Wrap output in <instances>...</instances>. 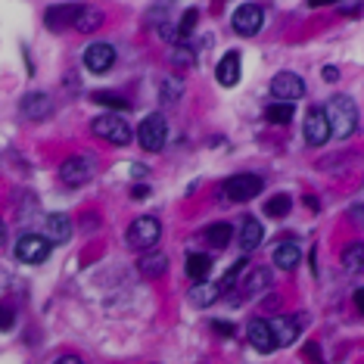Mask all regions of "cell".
I'll list each match as a JSON object with an SVG mask.
<instances>
[{"label":"cell","mask_w":364,"mask_h":364,"mask_svg":"<svg viewBox=\"0 0 364 364\" xmlns=\"http://www.w3.org/2000/svg\"><path fill=\"white\" fill-rule=\"evenodd\" d=\"M336 6H339V13L355 16V13H361V6H364V4H358V0H349V4H336Z\"/></svg>","instance_id":"obj_36"},{"label":"cell","mask_w":364,"mask_h":364,"mask_svg":"<svg viewBox=\"0 0 364 364\" xmlns=\"http://www.w3.org/2000/svg\"><path fill=\"white\" fill-rule=\"evenodd\" d=\"M271 94L277 97V103H293L305 94V81L296 72H277L271 78Z\"/></svg>","instance_id":"obj_9"},{"label":"cell","mask_w":364,"mask_h":364,"mask_svg":"<svg viewBox=\"0 0 364 364\" xmlns=\"http://www.w3.org/2000/svg\"><path fill=\"white\" fill-rule=\"evenodd\" d=\"M246 339H250V346L255 352L268 355L277 349V339H274V330H271V321L264 318H252L250 324H246Z\"/></svg>","instance_id":"obj_10"},{"label":"cell","mask_w":364,"mask_h":364,"mask_svg":"<svg viewBox=\"0 0 364 364\" xmlns=\"http://www.w3.org/2000/svg\"><path fill=\"white\" fill-rule=\"evenodd\" d=\"M47 240V243H56V246H63V243H69L72 240V221L65 218L63 212H56V215H47V221H44V234H41Z\"/></svg>","instance_id":"obj_16"},{"label":"cell","mask_w":364,"mask_h":364,"mask_svg":"<svg viewBox=\"0 0 364 364\" xmlns=\"http://www.w3.org/2000/svg\"><path fill=\"white\" fill-rule=\"evenodd\" d=\"M230 237H234V228H230L228 221H218V225L205 228V240H209L215 250H225V246L230 243Z\"/></svg>","instance_id":"obj_26"},{"label":"cell","mask_w":364,"mask_h":364,"mask_svg":"<svg viewBox=\"0 0 364 364\" xmlns=\"http://www.w3.org/2000/svg\"><path fill=\"white\" fill-rule=\"evenodd\" d=\"M296 115V106L293 103H271L268 109H264V119L271 122V125H289Z\"/></svg>","instance_id":"obj_28"},{"label":"cell","mask_w":364,"mask_h":364,"mask_svg":"<svg viewBox=\"0 0 364 364\" xmlns=\"http://www.w3.org/2000/svg\"><path fill=\"white\" fill-rule=\"evenodd\" d=\"M302 131H305V144L309 146H324L330 140V125H327L324 109H309Z\"/></svg>","instance_id":"obj_13"},{"label":"cell","mask_w":364,"mask_h":364,"mask_svg":"<svg viewBox=\"0 0 364 364\" xmlns=\"http://www.w3.org/2000/svg\"><path fill=\"white\" fill-rule=\"evenodd\" d=\"M137 140L146 153H159L165 146V140H168V122H165V115H159V112L146 115L137 128Z\"/></svg>","instance_id":"obj_4"},{"label":"cell","mask_w":364,"mask_h":364,"mask_svg":"<svg viewBox=\"0 0 364 364\" xmlns=\"http://www.w3.org/2000/svg\"><path fill=\"white\" fill-rule=\"evenodd\" d=\"M243 268H246V255H240V262H237V264H230V268L225 271V277L218 280V289H221V296H225V293H230V289L237 287V277L243 274Z\"/></svg>","instance_id":"obj_31"},{"label":"cell","mask_w":364,"mask_h":364,"mask_svg":"<svg viewBox=\"0 0 364 364\" xmlns=\"http://www.w3.org/2000/svg\"><path fill=\"white\" fill-rule=\"evenodd\" d=\"M324 115H327L330 134H336L339 140L352 137L355 128H358V106H355V100H352V97H346V94L333 97V100L327 103Z\"/></svg>","instance_id":"obj_1"},{"label":"cell","mask_w":364,"mask_h":364,"mask_svg":"<svg viewBox=\"0 0 364 364\" xmlns=\"http://www.w3.org/2000/svg\"><path fill=\"white\" fill-rule=\"evenodd\" d=\"M299 262H302V250H299L296 240H284V243H277V250H274V264L277 268L296 271L299 268Z\"/></svg>","instance_id":"obj_18"},{"label":"cell","mask_w":364,"mask_h":364,"mask_svg":"<svg viewBox=\"0 0 364 364\" xmlns=\"http://www.w3.org/2000/svg\"><path fill=\"white\" fill-rule=\"evenodd\" d=\"M184 271H187V277L193 280V287H196V284H205V277H209V271H212V255H205V252H190L187 262H184Z\"/></svg>","instance_id":"obj_20"},{"label":"cell","mask_w":364,"mask_h":364,"mask_svg":"<svg viewBox=\"0 0 364 364\" xmlns=\"http://www.w3.org/2000/svg\"><path fill=\"white\" fill-rule=\"evenodd\" d=\"M90 100H94L97 106H106L109 112H128L131 109V103L125 100V97L109 94V90H94V94H90Z\"/></svg>","instance_id":"obj_25"},{"label":"cell","mask_w":364,"mask_h":364,"mask_svg":"<svg viewBox=\"0 0 364 364\" xmlns=\"http://www.w3.org/2000/svg\"><path fill=\"white\" fill-rule=\"evenodd\" d=\"M321 75H324V81L333 85V81H339V69H336V65H324V72H321Z\"/></svg>","instance_id":"obj_37"},{"label":"cell","mask_w":364,"mask_h":364,"mask_svg":"<svg viewBox=\"0 0 364 364\" xmlns=\"http://www.w3.org/2000/svg\"><path fill=\"white\" fill-rule=\"evenodd\" d=\"M171 65H178V69H190V65H196L193 47H187V44H175V47H171Z\"/></svg>","instance_id":"obj_32"},{"label":"cell","mask_w":364,"mask_h":364,"mask_svg":"<svg viewBox=\"0 0 364 364\" xmlns=\"http://www.w3.org/2000/svg\"><path fill=\"white\" fill-rule=\"evenodd\" d=\"M346 271H364V243H349L339 255Z\"/></svg>","instance_id":"obj_27"},{"label":"cell","mask_w":364,"mask_h":364,"mask_svg":"<svg viewBox=\"0 0 364 364\" xmlns=\"http://www.w3.org/2000/svg\"><path fill=\"white\" fill-rule=\"evenodd\" d=\"M4 240H6V225L0 221V246H4Z\"/></svg>","instance_id":"obj_43"},{"label":"cell","mask_w":364,"mask_h":364,"mask_svg":"<svg viewBox=\"0 0 364 364\" xmlns=\"http://www.w3.org/2000/svg\"><path fill=\"white\" fill-rule=\"evenodd\" d=\"M212 330L218 336H234V324H228V321H212Z\"/></svg>","instance_id":"obj_35"},{"label":"cell","mask_w":364,"mask_h":364,"mask_svg":"<svg viewBox=\"0 0 364 364\" xmlns=\"http://www.w3.org/2000/svg\"><path fill=\"white\" fill-rule=\"evenodd\" d=\"M262 187H264V181L259 175H252V171H246V175L228 178L221 193H225V200H230V203H250L262 193Z\"/></svg>","instance_id":"obj_5"},{"label":"cell","mask_w":364,"mask_h":364,"mask_svg":"<svg viewBox=\"0 0 364 364\" xmlns=\"http://www.w3.org/2000/svg\"><path fill=\"white\" fill-rule=\"evenodd\" d=\"M16 259L26 264H44L50 259V243H47L41 234H26L16 243Z\"/></svg>","instance_id":"obj_7"},{"label":"cell","mask_w":364,"mask_h":364,"mask_svg":"<svg viewBox=\"0 0 364 364\" xmlns=\"http://www.w3.org/2000/svg\"><path fill=\"white\" fill-rule=\"evenodd\" d=\"M137 271L144 277H150V280L162 277L165 271H168V255H165V252H146V255H140V259H137Z\"/></svg>","instance_id":"obj_21"},{"label":"cell","mask_w":364,"mask_h":364,"mask_svg":"<svg viewBox=\"0 0 364 364\" xmlns=\"http://www.w3.org/2000/svg\"><path fill=\"white\" fill-rule=\"evenodd\" d=\"M289 209H293V200H289L287 193H277L264 203V215H268V218H284V215H289Z\"/></svg>","instance_id":"obj_30"},{"label":"cell","mask_w":364,"mask_h":364,"mask_svg":"<svg viewBox=\"0 0 364 364\" xmlns=\"http://www.w3.org/2000/svg\"><path fill=\"white\" fill-rule=\"evenodd\" d=\"M115 47L106 44V41H97V44H90L85 50V69L94 72V75H106V72L115 65Z\"/></svg>","instance_id":"obj_8"},{"label":"cell","mask_w":364,"mask_h":364,"mask_svg":"<svg viewBox=\"0 0 364 364\" xmlns=\"http://www.w3.org/2000/svg\"><path fill=\"white\" fill-rule=\"evenodd\" d=\"M19 109L28 122H44V119H50V112H53V100H50V94H44V90H31V94L22 97Z\"/></svg>","instance_id":"obj_12"},{"label":"cell","mask_w":364,"mask_h":364,"mask_svg":"<svg viewBox=\"0 0 364 364\" xmlns=\"http://www.w3.org/2000/svg\"><path fill=\"white\" fill-rule=\"evenodd\" d=\"M240 72H243V65H240V53L237 50H228L218 60V65H215V78H218L221 87H234L240 81Z\"/></svg>","instance_id":"obj_17"},{"label":"cell","mask_w":364,"mask_h":364,"mask_svg":"<svg viewBox=\"0 0 364 364\" xmlns=\"http://www.w3.org/2000/svg\"><path fill=\"white\" fill-rule=\"evenodd\" d=\"M146 193H150V187H146V184H137L134 190H131V196H134V200H144Z\"/></svg>","instance_id":"obj_40"},{"label":"cell","mask_w":364,"mask_h":364,"mask_svg":"<svg viewBox=\"0 0 364 364\" xmlns=\"http://www.w3.org/2000/svg\"><path fill=\"white\" fill-rule=\"evenodd\" d=\"M352 302H355V305H358V311L364 314V287H358V289H355V296H352Z\"/></svg>","instance_id":"obj_38"},{"label":"cell","mask_w":364,"mask_h":364,"mask_svg":"<svg viewBox=\"0 0 364 364\" xmlns=\"http://www.w3.org/2000/svg\"><path fill=\"white\" fill-rule=\"evenodd\" d=\"M100 26H103V13L97 10V6L81 4V10H78V16H75V26H72V28H75V31H85V35H87V31H97Z\"/></svg>","instance_id":"obj_22"},{"label":"cell","mask_w":364,"mask_h":364,"mask_svg":"<svg viewBox=\"0 0 364 364\" xmlns=\"http://www.w3.org/2000/svg\"><path fill=\"white\" fill-rule=\"evenodd\" d=\"M159 237H162V225H159V218H153V215H140V218H134L128 228L131 250H150V246L159 243Z\"/></svg>","instance_id":"obj_3"},{"label":"cell","mask_w":364,"mask_h":364,"mask_svg":"<svg viewBox=\"0 0 364 364\" xmlns=\"http://www.w3.org/2000/svg\"><path fill=\"white\" fill-rule=\"evenodd\" d=\"M305 355H309L311 361H321V349H318V346H314V343L305 346Z\"/></svg>","instance_id":"obj_39"},{"label":"cell","mask_w":364,"mask_h":364,"mask_svg":"<svg viewBox=\"0 0 364 364\" xmlns=\"http://www.w3.org/2000/svg\"><path fill=\"white\" fill-rule=\"evenodd\" d=\"M262 22H264V10H262L259 4H243V6H237V13H234V31H237V35H243V38L259 35Z\"/></svg>","instance_id":"obj_11"},{"label":"cell","mask_w":364,"mask_h":364,"mask_svg":"<svg viewBox=\"0 0 364 364\" xmlns=\"http://www.w3.org/2000/svg\"><path fill=\"white\" fill-rule=\"evenodd\" d=\"M349 215H352V221H364V209H361V205H358V209H352Z\"/></svg>","instance_id":"obj_42"},{"label":"cell","mask_w":364,"mask_h":364,"mask_svg":"<svg viewBox=\"0 0 364 364\" xmlns=\"http://www.w3.org/2000/svg\"><path fill=\"white\" fill-rule=\"evenodd\" d=\"M81 10V4H56L44 13V26L50 31H65L75 26V16Z\"/></svg>","instance_id":"obj_14"},{"label":"cell","mask_w":364,"mask_h":364,"mask_svg":"<svg viewBox=\"0 0 364 364\" xmlns=\"http://www.w3.org/2000/svg\"><path fill=\"white\" fill-rule=\"evenodd\" d=\"M13 324H16V309L0 302V330H13Z\"/></svg>","instance_id":"obj_34"},{"label":"cell","mask_w":364,"mask_h":364,"mask_svg":"<svg viewBox=\"0 0 364 364\" xmlns=\"http://www.w3.org/2000/svg\"><path fill=\"white\" fill-rule=\"evenodd\" d=\"M268 287H271V271L268 268H255L252 274L243 280V289H240V296H243V299H250V296L262 293V289H268Z\"/></svg>","instance_id":"obj_23"},{"label":"cell","mask_w":364,"mask_h":364,"mask_svg":"<svg viewBox=\"0 0 364 364\" xmlns=\"http://www.w3.org/2000/svg\"><path fill=\"white\" fill-rule=\"evenodd\" d=\"M53 364H85V361H81L78 355H63V358H56Z\"/></svg>","instance_id":"obj_41"},{"label":"cell","mask_w":364,"mask_h":364,"mask_svg":"<svg viewBox=\"0 0 364 364\" xmlns=\"http://www.w3.org/2000/svg\"><path fill=\"white\" fill-rule=\"evenodd\" d=\"M90 131H94L100 140H106V144H112V146H125V144H131V137H134L131 125L115 112L97 115V119L90 122Z\"/></svg>","instance_id":"obj_2"},{"label":"cell","mask_w":364,"mask_h":364,"mask_svg":"<svg viewBox=\"0 0 364 364\" xmlns=\"http://www.w3.org/2000/svg\"><path fill=\"white\" fill-rule=\"evenodd\" d=\"M97 165L90 156H69L63 165H60V181L65 187H85L90 178H94Z\"/></svg>","instance_id":"obj_6"},{"label":"cell","mask_w":364,"mask_h":364,"mask_svg":"<svg viewBox=\"0 0 364 364\" xmlns=\"http://www.w3.org/2000/svg\"><path fill=\"white\" fill-rule=\"evenodd\" d=\"M218 299H221L218 284H196V287H190V302L200 305V309H205V305H215Z\"/></svg>","instance_id":"obj_24"},{"label":"cell","mask_w":364,"mask_h":364,"mask_svg":"<svg viewBox=\"0 0 364 364\" xmlns=\"http://www.w3.org/2000/svg\"><path fill=\"white\" fill-rule=\"evenodd\" d=\"M196 19H200V13H196V10H187L184 16H181V22H178V28H175L178 31V44H184V38L196 28Z\"/></svg>","instance_id":"obj_33"},{"label":"cell","mask_w":364,"mask_h":364,"mask_svg":"<svg viewBox=\"0 0 364 364\" xmlns=\"http://www.w3.org/2000/svg\"><path fill=\"white\" fill-rule=\"evenodd\" d=\"M264 240V228L259 225V218H252V215H246L243 225H240V250L243 252H252L255 246H259Z\"/></svg>","instance_id":"obj_19"},{"label":"cell","mask_w":364,"mask_h":364,"mask_svg":"<svg viewBox=\"0 0 364 364\" xmlns=\"http://www.w3.org/2000/svg\"><path fill=\"white\" fill-rule=\"evenodd\" d=\"M181 94H184V81L181 78H165L162 81V87H159V100H162V106H175L178 100H181Z\"/></svg>","instance_id":"obj_29"},{"label":"cell","mask_w":364,"mask_h":364,"mask_svg":"<svg viewBox=\"0 0 364 364\" xmlns=\"http://www.w3.org/2000/svg\"><path fill=\"white\" fill-rule=\"evenodd\" d=\"M271 330H274L277 346H289V343H296L299 333H302V318L299 314H280V318L271 321Z\"/></svg>","instance_id":"obj_15"}]
</instances>
